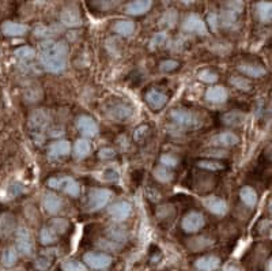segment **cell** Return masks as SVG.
<instances>
[{"label":"cell","mask_w":272,"mask_h":271,"mask_svg":"<svg viewBox=\"0 0 272 271\" xmlns=\"http://www.w3.org/2000/svg\"><path fill=\"white\" fill-rule=\"evenodd\" d=\"M68 47L63 41L45 40L40 44V63L45 71L59 74L67 67Z\"/></svg>","instance_id":"1"},{"label":"cell","mask_w":272,"mask_h":271,"mask_svg":"<svg viewBox=\"0 0 272 271\" xmlns=\"http://www.w3.org/2000/svg\"><path fill=\"white\" fill-rule=\"evenodd\" d=\"M244 10V1L242 0H227L226 6L223 7L222 13H221V22L224 27H230L236 24L238 15Z\"/></svg>","instance_id":"2"},{"label":"cell","mask_w":272,"mask_h":271,"mask_svg":"<svg viewBox=\"0 0 272 271\" xmlns=\"http://www.w3.org/2000/svg\"><path fill=\"white\" fill-rule=\"evenodd\" d=\"M48 185L53 190H61L70 197H76L80 194L79 184L70 176H61V177H52L48 180Z\"/></svg>","instance_id":"3"},{"label":"cell","mask_w":272,"mask_h":271,"mask_svg":"<svg viewBox=\"0 0 272 271\" xmlns=\"http://www.w3.org/2000/svg\"><path fill=\"white\" fill-rule=\"evenodd\" d=\"M170 116L182 128H195L200 124L199 116L194 112L187 109H173L170 112Z\"/></svg>","instance_id":"4"},{"label":"cell","mask_w":272,"mask_h":271,"mask_svg":"<svg viewBox=\"0 0 272 271\" xmlns=\"http://www.w3.org/2000/svg\"><path fill=\"white\" fill-rule=\"evenodd\" d=\"M112 197V192L105 188H94L87 197V203L90 211H97V210L105 207Z\"/></svg>","instance_id":"5"},{"label":"cell","mask_w":272,"mask_h":271,"mask_svg":"<svg viewBox=\"0 0 272 271\" xmlns=\"http://www.w3.org/2000/svg\"><path fill=\"white\" fill-rule=\"evenodd\" d=\"M204 223H206V220H204V217H203L201 213L191 211V213H188L187 216L182 218L181 226L185 233H196V232H199L200 229L204 226Z\"/></svg>","instance_id":"6"},{"label":"cell","mask_w":272,"mask_h":271,"mask_svg":"<svg viewBox=\"0 0 272 271\" xmlns=\"http://www.w3.org/2000/svg\"><path fill=\"white\" fill-rule=\"evenodd\" d=\"M83 262L91 269L102 270V269H108L112 265V258L106 253L87 252L83 255Z\"/></svg>","instance_id":"7"},{"label":"cell","mask_w":272,"mask_h":271,"mask_svg":"<svg viewBox=\"0 0 272 271\" xmlns=\"http://www.w3.org/2000/svg\"><path fill=\"white\" fill-rule=\"evenodd\" d=\"M60 21L66 27H78L82 25V17L79 13V8L76 6H67L61 11Z\"/></svg>","instance_id":"8"},{"label":"cell","mask_w":272,"mask_h":271,"mask_svg":"<svg viewBox=\"0 0 272 271\" xmlns=\"http://www.w3.org/2000/svg\"><path fill=\"white\" fill-rule=\"evenodd\" d=\"M182 29L189 33H196L200 36H206L207 34V26L204 21L200 18L198 14H191L188 15L187 19L182 24Z\"/></svg>","instance_id":"9"},{"label":"cell","mask_w":272,"mask_h":271,"mask_svg":"<svg viewBox=\"0 0 272 271\" xmlns=\"http://www.w3.org/2000/svg\"><path fill=\"white\" fill-rule=\"evenodd\" d=\"M108 213L115 221H125L128 217L131 216V213H132V206L128 202H116V203L109 206Z\"/></svg>","instance_id":"10"},{"label":"cell","mask_w":272,"mask_h":271,"mask_svg":"<svg viewBox=\"0 0 272 271\" xmlns=\"http://www.w3.org/2000/svg\"><path fill=\"white\" fill-rule=\"evenodd\" d=\"M41 206L48 214L54 216L63 207V200L59 195H56L53 192H47V194H44L43 199H41Z\"/></svg>","instance_id":"11"},{"label":"cell","mask_w":272,"mask_h":271,"mask_svg":"<svg viewBox=\"0 0 272 271\" xmlns=\"http://www.w3.org/2000/svg\"><path fill=\"white\" fill-rule=\"evenodd\" d=\"M17 248L22 255L29 256L33 251V240L26 228H19L17 230Z\"/></svg>","instance_id":"12"},{"label":"cell","mask_w":272,"mask_h":271,"mask_svg":"<svg viewBox=\"0 0 272 271\" xmlns=\"http://www.w3.org/2000/svg\"><path fill=\"white\" fill-rule=\"evenodd\" d=\"M203 203H204V207L210 213H212L214 216L223 217L227 213V203L221 197H208L206 199H203Z\"/></svg>","instance_id":"13"},{"label":"cell","mask_w":272,"mask_h":271,"mask_svg":"<svg viewBox=\"0 0 272 271\" xmlns=\"http://www.w3.org/2000/svg\"><path fill=\"white\" fill-rule=\"evenodd\" d=\"M78 129L79 132L86 138H93L98 134V124L96 120L90 116H80L78 119Z\"/></svg>","instance_id":"14"},{"label":"cell","mask_w":272,"mask_h":271,"mask_svg":"<svg viewBox=\"0 0 272 271\" xmlns=\"http://www.w3.org/2000/svg\"><path fill=\"white\" fill-rule=\"evenodd\" d=\"M71 151V145L67 141H56L48 148V157L50 160H59L60 157H66Z\"/></svg>","instance_id":"15"},{"label":"cell","mask_w":272,"mask_h":271,"mask_svg":"<svg viewBox=\"0 0 272 271\" xmlns=\"http://www.w3.org/2000/svg\"><path fill=\"white\" fill-rule=\"evenodd\" d=\"M151 6L152 0H133L125 7V13L128 15H142L147 13Z\"/></svg>","instance_id":"16"},{"label":"cell","mask_w":272,"mask_h":271,"mask_svg":"<svg viewBox=\"0 0 272 271\" xmlns=\"http://www.w3.org/2000/svg\"><path fill=\"white\" fill-rule=\"evenodd\" d=\"M146 101H147V104L150 105L151 109L158 111V109H161L163 105L166 104L168 97H166V94H163L162 92L152 89V90H150V92L146 94Z\"/></svg>","instance_id":"17"},{"label":"cell","mask_w":272,"mask_h":271,"mask_svg":"<svg viewBox=\"0 0 272 271\" xmlns=\"http://www.w3.org/2000/svg\"><path fill=\"white\" fill-rule=\"evenodd\" d=\"M29 30V27L22 24H17V22H11V21H6L1 25V31L8 36V37H18V36H24Z\"/></svg>","instance_id":"18"},{"label":"cell","mask_w":272,"mask_h":271,"mask_svg":"<svg viewBox=\"0 0 272 271\" xmlns=\"http://www.w3.org/2000/svg\"><path fill=\"white\" fill-rule=\"evenodd\" d=\"M221 265V259L214 255H208V256H203L196 260V269L199 271H215L219 269Z\"/></svg>","instance_id":"19"},{"label":"cell","mask_w":272,"mask_h":271,"mask_svg":"<svg viewBox=\"0 0 272 271\" xmlns=\"http://www.w3.org/2000/svg\"><path fill=\"white\" fill-rule=\"evenodd\" d=\"M206 99L212 104H223L227 99V90L223 86L208 87L206 92Z\"/></svg>","instance_id":"20"},{"label":"cell","mask_w":272,"mask_h":271,"mask_svg":"<svg viewBox=\"0 0 272 271\" xmlns=\"http://www.w3.org/2000/svg\"><path fill=\"white\" fill-rule=\"evenodd\" d=\"M238 136L233 132H222L219 135H215L212 138L211 143L214 146H221V148H231L238 143Z\"/></svg>","instance_id":"21"},{"label":"cell","mask_w":272,"mask_h":271,"mask_svg":"<svg viewBox=\"0 0 272 271\" xmlns=\"http://www.w3.org/2000/svg\"><path fill=\"white\" fill-rule=\"evenodd\" d=\"M272 4L271 1H259L256 4V14L263 24H270L271 22Z\"/></svg>","instance_id":"22"},{"label":"cell","mask_w":272,"mask_h":271,"mask_svg":"<svg viewBox=\"0 0 272 271\" xmlns=\"http://www.w3.org/2000/svg\"><path fill=\"white\" fill-rule=\"evenodd\" d=\"M240 197L248 207H254L256 203H257V194L249 185H245V187H242L241 190H240Z\"/></svg>","instance_id":"23"},{"label":"cell","mask_w":272,"mask_h":271,"mask_svg":"<svg viewBox=\"0 0 272 271\" xmlns=\"http://www.w3.org/2000/svg\"><path fill=\"white\" fill-rule=\"evenodd\" d=\"M91 151V145L87 139H78L75 142V146H74V153H75V157L78 160H83L87 155L90 154Z\"/></svg>","instance_id":"24"},{"label":"cell","mask_w":272,"mask_h":271,"mask_svg":"<svg viewBox=\"0 0 272 271\" xmlns=\"http://www.w3.org/2000/svg\"><path fill=\"white\" fill-rule=\"evenodd\" d=\"M113 30L120 36L128 37L135 31V24L132 21H117L113 25Z\"/></svg>","instance_id":"25"},{"label":"cell","mask_w":272,"mask_h":271,"mask_svg":"<svg viewBox=\"0 0 272 271\" xmlns=\"http://www.w3.org/2000/svg\"><path fill=\"white\" fill-rule=\"evenodd\" d=\"M238 70L242 74L252 76V78H260L263 75H266V68H263L261 66H254V64H241Z\"/></svg>","instance_id":"26"},{"label":"cell","mask_w":272,"mask_h":271,"mask_svg":"<svg viewBox=\"0 0 272 271\" xmlns=\"http://www.w3.org/2000/svg\"><path fill=\"white\" fill-rule=\"evenodd\" d=\"M18 260V251L14 246L6 248L1 253V265L4 267H12Z\"/></svg>","instance_id":"27"},{"label":"cell","mask_w":272,"mask_h":271,"mask_svg":"<svg viewBox=\"0 0 272 271\" xmlns=\"http://www.w3.org/2000/svg\"><path fill=\"white\" fill-rule=\"evenodd\" d=\"M12 228H14V217L10 216V214L1 216V218H0V234L3 237H6L11 233Z\"/></svg>","instance_id":"28"},{"label":"cell","mask_w":272,"mask_h":271,"mask_svg":"<svg viewBox=\"0 0 272 271\" xmlns=\"http://www.w3.org/2000/svg\"><path fill=\"white\" fill-rule=\"evenodd\" d=\"M244 119H245V115H244L242 112L233 111L224 115L223 122L227 124V125H240V124L244 122Z\"/></svg>","instance_id":"29"},{"label":"cell","mask_w":272,"mask_h":271,"mask_svg":"<svg viewBox=\"0 0 272 271\" xmlns=\"http://www.w3.org/2000/svg\"><path fill=\"white\" fill-rule=\"evenodd\" d=\"M40 240H41V244H44V246L53 244L54 241L57 240V233L52 228H44L41 230V233H40Z\"/></svg>","instance_id":"30"},{"label":"cell","mask_w":272,"mask_h":271,"mask_svg":"<svg viewBox=\"0 0 272 271\" xmlns=\"http://www.w3.org/2000/svg\"><path fill=\"white\" fill-rule=\"evenodd\" d=\"M131 113L132 111L125 106V105H117L113 112H112V115H113V119H117V120H127L128 117L131 116Z\"/></svg>","instance_id":"31"},{"label":"cell","mask_w":272,"mask_h":271,"mask_svg":"<svg viewBox=\"0 0 272 271\" xmlns=\"http://www.w3.org/2000/svg\"><path fill=\"white\" fill-rule=\"evenodd\" d=\"M14 55L17 56L19 60H31L36 56V52L31 47H21L14 52Z\"/></svg>","instance_id":"32"},{"label":"cell","mask_w":272,"mask_h":271,"mask_svg":"<svg viewBox=\"0 0 272 271\" xmlns=\"http://www.w3.org/2000/svg\"><path fill=\"white\" fill-rule=\"evenodd\" d=\"M61 270L63 271H86V266L80 263L78 260H66L61 263Z\"/></svg>","instance_id":"33"},{"label":"cell","mask_w":272,"mask_h":271,"mask_svg":"<svg viewBox=\"0 0 272 271\" xmlns=\"http://www.w3.org/2000/svg\"><path fill=\"white\" fill-rule=\"evenodd\" d=\"M175 22H177V11H174V10L166 11L163 14L162 19H161V25L165 26V27H169V29H172L175 25Z\"/></svg>","instance_id":"34"},{"label":"cell","mask_w":272,"mask_h":271,"mask_svg":"<svg viewBox=\"0 0 272 271\" xmlns=\"http://www.w3.org/2000/svg\"><path fill=\"white\" fill-rule=\"evenodd\" d=\"M154 177L158 180V181H161V183H169L170 180L173 179V174L169 172V171H166L165 168H155V171H154Z\"/></svg>","instance_id":"35"},{"label":"cell","mask_w":272,"mask_h":271,"mask_svg":"<svg viewBox=\"0 0 272 271\" xmlns=\"http://www.w3.org/2000/svg\"><path fill=\"white\" fill-rule=\"evenodd\" d=\"M200 168L206 169V171H211V172H217V171H222L223 169V165L219 164L217 161H200L198 164Z\"/></svg>","instance_id":"36"},{"label":"cell","mask_w":272,"mask_h":271,"mask_svg":"<svg viewBox=\"0 0 272 271\" xmlns=\"http://www.w3.org/2000/svg\"><path fill=\"white\" fill-rule=\"evenodd\" d=\"M52 226L50 228L53 229L56 233H64L66 232L67 226H68V222L66 221V220H63V218H56V220H53L52 221V223H50Z\"/></svg>","instance_id":"37"},{"label":"cell","mask_w":272,"mask_h":271,"mask_svg":"<svg viewBox=\"0 0 272 271\" xmlns=\"http://www.w3.org/2000/svg\"><path fill=\"white\" fill-rule=\"evenodd\" d=\"M123 0H96L98 8L101 10H110V8H115L116 6H119Z\"/></svg>","instance_id":"38"},{"label":"cell","mask_w":272,"mask_h":271,"mask_svg":"<svg viewBox=\"0 0 272 271\" xmlns=\"http://www.w3.org/2000/svg\"><path fill=\"white\" fill-rule=\"evenodd\" d=\"M230 82L237 87V89H241V90H249L250 89V83H249L248 80L244 79L241 76H233Z\"/></svg>","instance_id":"39"},{"label":"cell","mask_w":272,"mask_h":271,"mask_svg":"<svg viewBox=\"0 0 272 271\" xmlns=\"http://www.w3.org/2000/svg\"><path fill=\"white\" fill-rule=\"evenodd\" d=\"M198 78H199L201 82H204V83H215L218 80V75L211 73V71H201V73L198 75Z\"/></svg>","instance_id":"40"},{"label":"cell","mask_w":272,"mask_h":271,"mask_svg":"<svg viewBox=\"0 0 272 271\" xmlns=\"http://www.w3.org/2000/svg\"><path fill=\"white\" fill-rule=\"evenodd\" d=\"M168 38V34L165 31H161V33H157L154 37L151 38V43H150V48H157L159 45H162L166 41Z\"/></svg>","instance_id":"41"},{"label":"cell","mask_w":272,"mask_h":271,"mask_svg":"<svg viewBox=\"0 0 272 271\" xmlns=\"http://www.w3.org/2000/svg\"><path fill=\"white\" fill-rule=\"evenodd\" d=\"M161 162H162V165H165V167L174 168L175 165H177V162H178V160L175 158L174 155L163 154L162 157H161Z\"/></svg>","instance_id":"42"},{"label":"cell","mask_w":272,"mask_h":271,"mask_svg":"<svg viewBox=\"0 0 272 271\" xmlns=\"http://www.w3.org/2000/svg\"><path fill=\"white\" fill-rule=\"evenodd\" d=\"M177 67H178V63L175 62V60H163V62L161 63V66H159L161 71H163V73L173 71V70H175Z\"/></svg>","instance_id":"43"},{"label":"cell","mask_w":272,"mask_h":271,"mask_svg":"<svg viewBox=\"0 0 272 271\" xmlns=\"http://www.w3.org/2000/svg\"><path fill=\"white\" fill-rule=\"evenodd\" d=\"M50 266V258H47V256H41L36 260V267L38 270L45 271Z\"/></svg>","instance_id":"44"},{"label":"cell","mask_w":272,"mask_h":271,"mask_svg":"<svg viewBox=\"0 0 272 271\" xmlns=\"http://www.w3.org/2000/svg\"><path fill=\"white\" fill-rule=\"evenodd\" d=\"M208 25L211 27L212 30L215 31L218 29V24H219V18H218V15L215 13H211L208 14Z\"/></svg>","instance_id":"45"},{"label":"cell","mask_w":272,"mask_h":271,"mask_svg":"<svg viewBox=\"0 0 272 271\" xmlns=\"http://www.w3.org/2000/svg\"><path fill=\"white\" fill-rule=\"evenodd\" d=\"M98 157L101 158V160H110L112 157H115V151L112 150V148H102L99 153H98Z\"/></svg>","instance_id":"46"},{"label":"cell","mask_w":272,"mask_h":271,"mask_svg":"<svg viewBox=\"0 0 272 271\" xmlns=\"http://www.w3.org/2000/svg\"><path fill=\"white\" fill-rule=\"evenodd\" d=\"M222 271H241L237 266H227L226 269H223Z\"/></svg>","instance_id":"47"},{"label":"cell","mask_w":272,"mask_h":271,"mask_svg":"<svg viewBox=\"0 0 272 271\" xmlns=\"http://www.w3.org/2000/svg\"><path fill=\"white\" fill-rule=\"evenodd\" d=\"M181 1L184 3V4H192L195 0H181Z\"/></svg>","instance_id":"48"},{"label":"cell","mask_w":272,"mask_h":271,"mask_svg":"<svg viewBox=\"0 0 272 271\" xmlns=\"http://www.w3.org/2000/svg\"><path fill=\"white\" fill-rule=\"evenodd\" d=\"M267 271H271V260H268V265H267Z\"/></svg>","instance_id":"49"}]
</instances>
